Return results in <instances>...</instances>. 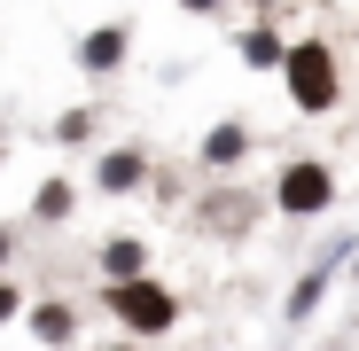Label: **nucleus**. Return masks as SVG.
Masks as SVG:
<instances>
[{
	"mask_svg": "<svg viewBox=\"0 0 359 351\" xmlns=\"http://www.w3.org/2000/svg\"><path fill=\"white\" fill-rule=\"evenodd\" d=\"M133 180H141V156H133V149H126V156H109V164H102V188H117V195H126Z\"/></svg>",
	"mask_w": 359,
	"mask_h": 351,
	"instance_id": "obj_5",
	"label": "nucleus"
},
{
	"mask_svg": "<svg viewBox=\"0 0 359 351\" xmlns=\"http://www.w3.org/2000/svg\"><path fill=\"white\" fill-rule=\"evenodd\" d=\"M109 273H117V289L141 281V242H109Z\"/></svg>",
	"mask_w": 359,
	"mask_h": 351,
	"instance_id": "obj_6",
	"label": "nucleus"
},
{
	"mask_svg": "<svg viewBox=\"0 0 359 351\" xmlns=\"http://www.w3.org/2000/svg\"><path fill=\"white\" fill-rule=\"evenodd\" d=\"M8 312H16V289H0V320H8Z\"/></svg>",
	"mask_w": 359,
	"mask_h": 351,
	"instance_id": "obj_10",
	"label": "nucleus"
},
{
	"mask_svg": "<svg viewBox=\"0 0 359 351\" xmlns=\"http://www.w3.org/2000/svg\"><path fill=\"white\" fill-rule=\"evenodd\" d=\"M289 94H297V109H328L336 102V47H320V39H305V47H289Z\"/></svg>",
	"mask_w": 359,
	"mask_h": 351,
	"instance_id": "obj_1",
	"label": "nucleus"
},
{
	"mask_svg": "<svg viewBox=\"0 0 359 351\" xmlns=\"http://www.w3.org/2000/svg\"><path fill=\"white\" fill-rule=\"evenodd\" d=\"M39 336H47V343H63V336H71V312H55V305H47V312H39Z\"/></svg>",
	"mask_w": 359,
	"mask_h": 351,
	"instance_id": "obj_9",
	"label": "nucleus"
},
{
	"mask_svg": "<svg viewBox=\"0 0 359 351\" xmlns=\"http://www.w3.org/2000/svg\"><path fill=\"white\" fill-rule=\"evenodd\" d=\"M0 258H8V242H0Z\"/></svg>",
	"mask_w": 359,
	"mask_h": 351,
	"instance_id": "obj_11",
	"label": "nucleus"
},
{
	"mask_svg": "<svg viewBox=\"0 0 359 351\" xmlns=\"http://www.w3.org/2000/svg\"><path fill=\"white\" fill-rule=\"evenodd\" d=\"M243 63H258V71H266V63H289V55H281V39H273V32H250V47H243Z\"/></svg>",
	"mask_w": 359,
	"mask_h": 351,
	"instance_id": "obj_7",
	"label": "nucleus"
},
{
	"mask_svg": "<svg viewBox=\"0 0 359 351\" xmlns=\"http://www.w3.org/2000/svg\"><path fill=\"white\" fill-rule=\"evenodd\" d=\"M109 312L126 320V328H149V336H156V328H172V312H180V305L164 297L156 281H126V289H109Z\"/></svg>",
	"mask_w": 359,
	"mask_h": 351,
	"instance_id": "obj_3",
	"label": "nucleus"
},
{
	"mask_svg": "<svg viewBox=\"0 0 359 351\" xmlns=\"http://www.w3.org/2000/svg\"><path fill=\"white\" fill-rule=\"evenodd\" d=\"M117 55H126V32H94V39L79 47V63H86V71H117Z\"/></svg>",
	"mask_w": 359,
	"mask_h": 351,
	"instance_id": "obj_4",
	"label": "nucleus"
},
{
	"mask_svg": "<svg viewBox=\"0 0 359 351\" xmlns=\"http://www.w3.org/2000/svg\"><path fill=\"white\" fill-rule=\"evenodd\" d=\"M320 281H328V273H305V281H297V297H289V320H305V312L320 305Z\"/></svg>",
	"mask_w": 359,
	"mask_h": 351,
	"instance_id": "obj_8",
	"label": "nucleus"
},
{
	"mask_svg": "<svg viewBox=\"0 0 359 351\" xmlns=\"http://www.w3.org/2000/svg\"><path fill=\"white\" fill-rule=\"evenodd\" d=\"M328 195H336L328 164H289V172H281V188H273V203H281L289 219H313V211H328Z\"/></svg>",
	"mask_w": 359,
	"mask_h": 351,
	"instance_id": "obj_2",
	"label": "nucleus"
}]
</instances>
